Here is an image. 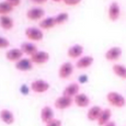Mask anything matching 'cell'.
<instances>
[{
	"mask_svg": "<svg viewBox=\"0 0 126 126\" xmlns=\"http://www.w3.org/2000/svg\"><path fill=\"white\" fill-rule=\"evenodd\" d=\"M106 101L111 104L112 106L117 109H122L126 105V100L125 98L120 93V92L116 91H110L106 94Z\"/></svg>",
	"mask_w": 126,
	"mask_h": 126,
	"instance_id": "cell-1",
	"label": "cell"
},
{
	"mask_svg": "<svg viewBox=\"0 0 126 126\" xmlns=\"http://www.w3.org/2000/svg\"><path fill=\"white\" fill-rule=\"evenodd\" d=\"M48 89H49V83L45 80H42V79H37L31 83V90L36 92V93H44Z\"/></svg>",
	"mask_w": 126,
	"mask_h": 126,
	"instance_id": "cell-2",
	"label": "cell"
},
{
	"mask_svg": "<svg viewBox=\"0 0 126 126\" xmlns=\"http://www.w3.org/2000/svg\"><path fill=\"white\" fill-rule=\"evenodd\" d=\"M74 103V99L72 98H69V96H65V95H62L59 98H57L55 100V108L58 109V110H66L71 106V104Z\"/></svg>",
	"mask_w": 126,
	"mask_h": 126,
	"instance_id": "cell-3",
	"label": "cell"
},
{
	"mask_svg": "<svg viewBox=\"0 0 126 126\" xmlns=\"http://www.w3.org/2000/svg\"><path fill=\"white\" fill-rule=\"evenodd\" d=\"M25 35H26V37L31 41H41L43 38V36H44L42 30L38 28H34V26H31V28L26 29Z\"/></svg>",
	"mask_w": 126,
	"mask_h": 126,
	"instance_id": "cell-4",
	"label": "cell"
},
{
	"mask_svg": "<svg viewBox=\"0 0 126 126\" xmlns=\"http://www.w3.org/2000/svg\"><path fill=\"white\" fill-rule=\"evenodd\" d=\"M121 56H122V48L118 47V46H113V47L109 48L105 53V58L109 62L118 60Z\"/></svg>",
	"mask_w": 126,
	"mask_h": 126,
	"instance_id": "cell-5",
	"label": "cell"
},
{
	"mask_svg": "<svg viewBox=\"0 0 126 126\" xmlns=\"http://www.w3.org/2000/svg\"><path fill=\"white\" fill-rule=\"evenodd\" d=\"M108 14H109V19H110L111 21L118 20V18H120V16H121V8H120V4L116 1H113L112 3L110 4Z\"/></svg>",
	"mask_w": 126,
	"mask_h": 126,
	"instance_id": "cell-6",
	"label": "cell"
},
{
	"mask_svg": "<svg viewBox=\"0 0 126 126\" xmlns=\"http://www.w3.org/2000/svg\"><path fill=\"white\" fill-rule=\"evenodd\" d=\"M102 110L103 109L99 105L91 106L88 110V112H87V118H88L90 122H95V121L98 122L99 117H100L101 113H102Z\"/></svg>",
	"mask_w": 126,
	"mask_h": 126,
	"instance_id": "cell-7",
	"label": "cell"
},
{
	"mask_svg": "<svg viewBox=\"0 0 126 126\" xmlns=\"http://www.w3.org/2000/svg\"><path fill=\"white\" fill-rule=\"evenodd\" d=\"M72 71H74V66H72L71 63L66 62L59 67V70H58V75L62 79H66L68 78L69 76H71Z\"/></svg>",
	"mask_w": 126,
	"mask_h": 126,
	"instance_id": "cell-8",
	"label": "cell"
},
{
	"mask_svg": "<svg viewBox=\"0 0 126 126\" xmlns=\"http://www.w3.org/2000/svg\"><path fill=\"white\" fill-rule=\"evenodd\" d=\"M31 62L34 64H44L48 59H49V54L43 50H37L35 54H33L31 56Z\"/></svg>",
	"mask_w": 126,
	"mask_h": 126,
	"instance_id": "cell-9",
	"label": "cell"
},
{
	"mask_svg": "<svg viewBox=\"0 0 126 126\" xmlns=\"http://www.w3.org/2000/svg\"><path fill=\"white\" fill-rule=\"evenodd\" d=\"M54 118H55L54 111H53V109L50 108V106L46 105L41 110V120H42L43 123L47 124V123H49L50 121H53Z\"/></svg>",
	"mask_w": 126,
	"mask_h": 126,
	"instance_id": "cell-10",
	"label": "cell"
},
{
	"mask_svg": "<svg viewBox=\"0 0 126 126\" xmlns=\"http://www.w3.org/2000/svg\"><path fill=\"white\" fill-rule=\"evenodd\" d=\"M79 90H80L79 84L76 83V82H72V83L68 84V86L64 89V91H63V95L69 96V98H75V96L79 93Z\"/></svg>",
	"mask_w": 126,
	"mask_h": 126,
	"instance_id": "cell-11",
	"label": "cell"
},
{
	"mask_svg": "<svg viewBox=\"0 0 126 126\" xmlns=\"http://www.w3.org/2000/svg\"><path fill=\"white\" fill-rule=\"evenodd\" d=\"M74 102L79 108H87L90 104V98L86 93H78L74 98Z\"/></svg>",
	"mask_w": 126,
	"mask_h": 126,
	"instance_id": "cell-12",
	"label": "cell"
},
{
	"mask_svg": "<svg viewBox=\"0 0 126 126\" xmlns=\"http://www.w3.org/2000/svg\"><path fill=\"white\" fill-rule=\"evenodd\" d=\"M45 11L42 8H31L26 12V16L30 20H40L44 16Z\"/></svg>",
	"mask_w": 126,
	"mask_h": 126,
	"instance_id": "cell-13",
	"label": "cell"
},
{
	"mask_svg": "<svg viewBox=\"0 0 126 126\" xmlns=\"http://www.w3.org/2000/svg\"><path fill=\"white\" fill-rule=\"evenodd\" d=\"M0 120L6 125H12L14 123V115L10 110L3 109L0 111Z\"/></svg>",
	"mask_w": 126,
	"mask_h": 126,
	"instance_id": "cell-14",
	"label": "cell"
},
{
	"mask_svg": "<svg viewBox=\"0 0 126 126\" xmlns=\"http://www.w3.org/2000/svg\"><path fill=\"white\" fill-rule=\"evenodd\" d=\"M23 52L21 48H12V49L8 50L6 54V57L10 62H19L22 58Z\"/></svg>",
	"mask_w": 126,
	"mask_h": 126,
	"instance_id": "cell-15",
	"label": "cell"
},
{
	"mask_svg": "<svg viewBox=\"0 0 126 126\" xmlns=\"http://www.w3.org/2000/svg\"><path fill=\"white\" fill-rule=\"evenodd\" d=\"M111 117H112V111L111 109L106 108L102 110V113H101L100 117L98 120V125L99 126H104L105 124H108L109 122H111Z\"/></svg>",
	"mask_w": 126,
	"mask_h": 126,
	"instance_id": "cell-16",
	"label": "cell"
},
{
	"mask_svg": "<svg viewBox=\"0 0 126 126\" xmlns=\"http://www.w3.org/2000/svg\"><path fill=\"white\" fill-rule=\"evenodd\" d=\"M16 68L20 71H29L32 69V62L28 58H21L19 62L16 63Z\"/></svg>",
	"mask_w": 126,
	"mask_h": 126,
	"instance_id": "cell-17",
	"label": "cell"
},
{
	"mask_svg": "<svg viewBox=\"0 0 126 126\" xmlns=\"http://www.w3.org/2000/svg\"><path fill=\"white\" fill-rule=\"evenodd\" d=\"M93 64V57L92 56H83L80 57L76 63L77 68L79 69H86L88 67H90Z\"/></svg>",
	"mask_w": 126,
	"mask_h": 126,
	"instance_id": "cell-18",
	"label": "cell"
},
{
	"mask_svg": "<svg viewBox=\"0 0 126 126\" xmlns=\"http://www.w3.org/2000/svg\"><path fill=\"white\" fill-rule=\"evenodd\" d=\"M82 53H83V47L79 44H76V45H72L71 47L69 48L67 54L71 58H78L82 55Z\"/></svg>",
	"mask_w": 126,
	"mask_h": 126,
	"instance_id": "cell-19",
	"label": "cell"
},
{
	"mask_svg": "<svg viewBox=\"0 0 126 126\" xmlns=\"http://www.w3.org/2000/svg\"><path fill=\"white\" fill-rule=\"evenodd\" d=\"M112 69H113V72H114L117 77H120L121 79L126 80V66L121 65V64H115V65H113Z\"/></svg>",
	"mask_w": 126,
	"mask_h": 126,
	"instance_id": "cell-20",
	"label": "cell"
},
{
	"mask_svg": "<svg viewBox=\"0 0 126 126\" xmlns=\"http://www.w3.org/2000/svg\"><path fill=\"white\" fill-rule=\"evenodd\" d=\"M21 49H22V52L24 54L30 55V56H32L33 54H35V53L37 52L36 45L32 44V43H23V44L21 45Z\"/></svg>",
	"mask_w": 126,
	"mask_h": 126,
	"instance_id": "cell-21",
	"label": "cell"
},
{
	"mask_svg": "<svg viewBox=\"0 0 126 126\" xmlns=\"http://www.w3.org/2000/svg\"><path fill=\"white\" fill-rule=\"evenodd\" d=\"M0 25L4 30H10L13 28V20L9 16H0Z\"/></svg>",
	"mask_w": 126,
	"mask_h": 126,
	"instance_id": "cell-22",
	"label": "cell"
},
{
	"mask_svg": "<svg viewBox=\"0 0 126 126\" xmlns=\"http://www.w3.org/2000/svg\"><path fill=\"white\" fill-rule=\"evenodd\" d=\"M55 25H57L56 24V21H55V16L54 18H45L44 20H42L40 22V28L41 29H45V30H47V29H50V28H54Z\"/></svg>",
	"mask_w": 126,
	"mask_h": 126,
	"instance_id": "cell-23",
	"label": "cell"
},
{
	"mask_svg": "<svg viewBox=\"0 0 126 126\" xmlns=\"http://www.w3.org/2000/svg\"><path fill=\"white\" fill-rule=\"evenodd\" d=\"M13 10V6L10 4L8 1H1L0 2V14H8Z\"/></svg>",
	"mask_w": 126,
	"mask_h": 126,
	"instance_id": "cell-24",
	"label": "cell"
},
{
	"mask_svg": "<svg viewBox=\"0 0 126 126\" xmlns=\"http://www.w3.org/2000/svg\"><path fill=\"white\" fill-rule=\"evenodd\" d=\"M68 20V13L66 12H62V13H58L56 16H55V21H56V24H63L64 22Z\"/></svg>",
	"mask_w": 126,
	"mask_h": 126,
	"instance_id": "cell-25",
	"label": "cell"
},
{
	"mask_svg": "<svg viewBox=\"0 0 126 126\" xmlns=\"http://www.w3.org/2000/svg\"><path fill=\"white\" fill-rule=\"evenodd\" d=\"M10 45V42L3 36H0V48H6Z\"/></svg>",
	"mask_w": 126,
	"mask_h": 126,
	"instance_id": "cell-26",
	"label": "cell"
},
{
	"mask_svg": "<svg viewBox=\"0 0 126 126\" xmlns=\"http://www.w3.org/2000/svg\"><path fill=\"white\" fill-rule=\"evenodd\" d=\"M46 126H62V121L57 120V118H54V120L50 121L49 123H47Z\"/></svg>",
	"mask_w": 126,
	"mask_h": 126,
	"instance_id": "cell-27",
	"label": "cell"
},
{
	"mask_svg": "<svg viewBox=\"0 0 126 126\" xmlns=\"http://www.w3.org/2000/svg\"><path fill=\"white\" fill-rule=\"evenodd\" d=\"M80 1L81 0H64V2L66 4H68V6H76V4H78Z\"/></svg>",
	"mask_w": 126,
	"mask_h": 126,
	"instance_id": "cell-28",
	"label": "cell"
},
{
	"mask_svg": "<svg viewBox=\"0 0 126 126\" xmlns=\"http://www.w3.org/2000/svg\"><path fill=\"white\" fill-rule=\"evenodd\" d=\"M6 1H8L9 3L12 4L13 7H16V6H19V4H20L21 0H6Z\"/></svg>",
	"mask_w": 126,
	"mask_h": 126,
	"instance_id": "cell-29",
	"label": "cell"
},
{
	"mask_svg": "<svg viewBox=\"0 0 126 126\" xmlns=\"http://www.w3.org/2000/svg\"><path fill=\"white\" fill-rule=\"evenodd\" d=\"M88 81V76L87 75H81L80 77H79V82L80 83H84V82Z\"/></svg>",
	"mask_w": 126,
	"mask_h": 126,
	"instance_id": "cell-30",
	"label": "cell"
},
{
	"mask_svg": "<svg viewBox=\"0 0 126 126\" xmlns=\"http://www.w3.org/2000/svg\"><path fill=\"white\" fill-rule=\"evenodd\" d=\"M21 91H22V93H24V94H28V92H29L28 87H26V86H22V87H21Z\"/></svg>",
	"mask_w": 126,
	"mask_h": 126,
	"instance_id": "cell-31",
	"label": "cell"
},
{
	"mask_svg": "<svg viewBox=\"0 0 126 126\" xmlns=\"http://www.w3.org/2000/svg\"><path fill=\"white\" fill-rule=\"evenodd\" d=\"M31 1L35 2V3H44V2H46L47 0H31Z\"/></svg>",
	"mask_w": 126,
	"mask_h": 126,
	"instance_id": "cell-32",
	"label": "cell"
},
{
	"mask_svg": "<svg viewBox=\"0 0 126 126\" xmlns=\"http://www.w3.org/2000/svg\"><path fill=\"white\" fill-rule=\"evenodd\" d=\"M104 126H116V123L114 122V121H111V122H109L108 124H105Z\"/></svg>",
	"mask_w": 126,
	"mask_h": 126,
	"instance_id": "cell-33",
	"label": "cell"
},
{
	"mask_svg": "<svg viewBox=\"0 0 126 126\" xmlns=\"http://www.w3.org/2000/svg\"><path fill=\"white\" fill-rule=\"evenodd\" d=\"M53 1H55V2H59V1H62V0H53Z\"/></svg>",
	"mask_w": 126,
	"mask_h": 126,
	"instance_id": "cell-34",
	"label": "cell"
}]
</instances>
